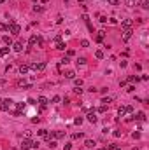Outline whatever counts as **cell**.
I'll return each mask as SVG.
<instances>
[{
  "instance_id": "cell-44",
  "label": "cell",
  "mask_w": 149,
  "mask_h": 150,
  "mask_svg": "<svg viewBox=\"0 0 149 150\" xmlns=\"http://www.w3.org/2000/svg\"><path fill=\"white\" fill-rule=\"evenodd\" d=\"M132 136H133V138H135V140H139V138H140V133H133V135H132Z\"/></svg>"
},
{
  "instance_id": "cell-27",
  "label": "cell",
  "mask_w": 149,
  "mask_h": 150,
  "mask_svg": "<svg viewBox=\"0 0 149 150\" xmlns=\"http://www.w3.org/2000/svg\"><path fill=\"white\" fill-rule=\"evenodd\" d=\"M107 4H110V5H119V0H107Z\"/></svg>"
},
{
  "instance_id": "cell-35",
  "label": "cell",
  "mask_w": 149,
  "mask_h": 150,
  "mask_svg": "<svg viewBox=\"0 0 149 150\" xmlns=\"http://www.w3.org/2000/svg\"><path fill=\"white\" fill-rule=\"evenodd\" d=\"M74 122H76L77 126H79V124H83V117H77V119H76V120H74Z\"/></svg>"
},
{
  "instance_id": "cell-41",
  "label": "cell",
  "mask_w": 149,
  "mask_h": 150,
  "mask_svg": "<svg viewBox=\"0 0 149 150\" xmlns=\"http://www.w3.org/2000/svg\"><path fill=\"white\" fill-rule=\"evenodd\" d=\"M63 148H65V150H70V148H72V143H65V147H63Z\"/></svg>"
},
{
  "instance_id": "cell-12",
  "label": "cell",
  "mask_w": 149,
  "mask_h": 150,
  "mask_svg": "<svg viewBox=\"0 0 149 150\" xmlns=\"http://www.w3.org/2000/svg\"><path fill=\"white\" fill-rule=\"evenodd\" d=\"M2 40H4V44H5L7 47H11V45H12V40H11V37L4 35V37H2Z\"/></svg>"
},
{
  "instance_id": "cell-28",
  "label": "cell",
  "mask_w": 149,
  "mask_h": 150,
  "mask_svg": "<svg viewBox=\"0 0 149 150\" xmlns=\"http://www.w3.org/2000/svg\"><path fill=\"white\" fill-rule=\"evenodd\" d=\"M74 84H76L77 87H81V86H83V80H81V79H74Z\"/></svg>"
},
{
  "instance_id": "cell-13",
  "label": "cell",
  "mask_w": 149,
  "mask_h": 150,
  "mask_svg": "<svg viewBox=\"0 0 149 150\" xmlns=\"http://www.w3.org/2000/svg\"><path fill=\"white\" fill-rule=\"evenodd\" d=\"M37 40H39V35H32L28 42H30V45H37Z\"/></svg>"
},
{
  "instance_id": "cell-40",
  "label": "cell",
  "mask_w": 149,
  "mask_h": 150,
  "mask_svg": "<svg viewBox=\"0 0 149 150\" xmlns=\"http://www.w3.org/2000/svg\"><path fill=\"white\" fill-rule=\"evenodd\" d=\"M110 150H121V147H118V145H110Z\"/></svg>"
},
{
  "instance_id": "cell-46",
  "label": "cell",
  "mask_w": 149,
  "mask_h": 150,
  "mask_svg": "<svg viewBox=\"0 0 149 150\" xmlns=\"http://www.w3.org/2000/svg\"><path fill=\"white\" fill-rule=\"evenodd\" d=\"M102 150H110V145H109V147H105V148H102Z\"/></svg>"
},
{
  "instance_id": "cell-14",
  "label": "cell",
  "mask_w": 149,
  "mask_h": 150,
  "mask_svg": "<svg viewBox=\"0 0 149 150\" xmlns=\"http://www.w3.org/2000/svg\"><path fill=\"white\" fill-rule=\"evenodd\" d=\"M28 70H30V66H28V65H21V66H20V73H21V75L28 73Z\"/></svg>"
},
{
  "instance_id": "cell-49",
  "label": "cell",
  "mask_w": 149,
  "mask_h": 150,
  "mask_svg": "<svg viewBox=\"0 0 149 150\" xmlns=\"http://www.w3.org/2000/svg\"><path fill=\"white\" fill-rule=\"evenodd\" d=\"M0 101H2V98H0Z\"/></svg>"
},
{
  "instance_id": "cell-15",
  "label": "cell",
  "mask_w": 149,
  "mask_h": 150,
  "mask_svg": "<svg viewBox=\"0 0 149 150\" xmlns=\"http://www.w3.org/2000/svg\"><path fill=\"white\" fill-rule=\"evenodd\" d=\"M104 37H105V31L100 30V31L97 33V42H102V40H104Z\"/></svg>"
},
{
  "instance_id": "cell-30",
  "label": "cell",
  "mask_w": 149,
  "mask_h": 150,
  "mask_svg": "<svg viewBox=\"0 0 149 150\" xmlns=\"http://www.w3.org/2000/svg\"><path fill=\"white\" fill-rule=\"evenodd\" d=\"M42 11H44V9H42L41 5H35V7H33V12H42Z\"/></svg>"
},
{
  "instance_id": "cell-29",
  "label": "cell",
  "mask_w": 149,
  "mask_h": 150,
  "mask_svg": "<svg viewBox=\"0 0 149 150\" xmlns=\"http://www.w3.org/2000/svg\"><path fill=\"white\" fill-rule=\"evenodd\" d=\"M0 31H7V25L5 23H0Z\"/></svg>"
},
{
  "instance_id": "cell-36",
  "label": "cell",
  "mask_w": 149,
  "mask_h": 150,
  "mask_svg": "<svg viewBox=\"0 0 149 150\" xmlns=\"http://www.w3.org/2000/svg\"><path fill=\"white\" fill-rule=\"evenodd\" d=\"M140 5H142V9H149V2H142Z\"/></svg>"
},
{
  "instance_id": "cell-43",
  "label": "cell",
  "mask_w": 149,
  "mask_h": 150,
  "mask_svg": "<svg viewBox=\"0 0 149 150\" xmlns=\"http://www.w3.org/2000/svg\"><path fill=\"white\" fill-rule=\"evenodd\" d=\"M56 147V141H49V148H54Z\"/></svg>"
},
{
  "instance_id": "cell-42",
  "label": "cell",
  "mask_w": 149,
  "mask_h": 150,
  "mask_svg": "<svg viewBox=\"0 0 149 150\" xmlns=\"http://www.w3.org/2000/svg\"><path fill=\"white\" fill-rule=\"evenodd\" d=\"M100 21L102 23H107V16H100Z\"/></svg>"
},
{
  "instance_id": "cell-19",
  "label": "cell",
  "mask_w": 149,
  "mask_h": 150,
  "mask_svg": "<svg viewBox=\"0 0 149 150\" xmlns=\"http://www.w3.org/2000/svg\"><path fill=\"white\" fill-rule=\"evenodd\" d=\"M65 47H67V45H65V42H62V40H60V42H56V49H60V51H65Z\"/></svg>"
},
{
  "instance_id": "cell-6",
  "label": "cell",
  "mask_w": 149,
  "mask_h": 150,
  "mask_svg": "<svg viewBox=\"0 0 149 150\" xmlns=\"http://www.w3.org/2000/svg\"><path fill=\"white\" fill-rule=\"evenodd\" d=\"M37 135L42 136V138H46V140H51V135L47 133V129H39V131H37Z\"/></svg>"
},
{
  "instance_id": "cell-38",
  "label": "cell",
  "mask_w": 149,
  "mask_h": 150,
  "mask_svg": "<svg viewBox=\"0 0 149 150\" xmlns=\"http://www.w3.org/2000/svg\"><path fill=\"white\" fill-rule=\"evenodd\" d=\"M51 101H53V103H58V101H60V96H53Z\"/></svg>"
},
{
  "instance_id": "cell-45",
  "label": "cell",
  "mask_w": 149,
  "mask_h": 150,
  "mask_svg": "<svg viewBox=\"0 0 149 150\" xmlns=\"http://www.w3.org/2000/svg\"><path fill=\"white\" fill-rule=\"evenodd\" d=\"M126 2V5H133V0H125Z\"/></svg>"
},
{
  "instance_id": "cell-33",
  "label": "cell",
  "mask_w": 149,
  "mask_h": 150,
  "mask_svg": "<svg viewBox=\"0 0 149 150\" xmlns=\"http://www.w3.org/2000/svg\"><path fill=\"white\" fill-rule=\"evenodd\" d=\"M110 101H112V100H110V98H104V100H102V103H104V105H109Z\"/></svg>"
},
{
  "instance_id": "cell-10",
  "label": "cell",
  "mask_w": 149,
  "mask_h": 150,
  "mask_svg": "<svg viewBox=\"0 0 149 150\" xmlns=\"http://www.w3.org/2000/svg\"><path fill=\"white\" fill-rule=\"evenodd\" d=\"M37 103H39L41 106H46V105L49 103V100H47L46 96H39V100H37Z\"/></svg>"
},
{
  "instance_id": "cell-11",
  "label": "cell",
  "mask_w": 149,
  "mask_h": 150,
  "mask_svg": "<svg viewBox=\"0 0 149 150\" xmlns=\"http://www.w3.org/2000/svg\"><path fill=\"white\" fill-rule=\"evenodd\" d=\"M65 79H70V80H74V79H76V72L67 70V72H65Z\"/></svg>"
},
{
  "instance_id": "cell-5",
  "label": "cell",
  "mask_w": 149,
  "mask_h": 150,
  "mask_svg": "<svg viewBox=\"0 0 149 150\" xmlns=\"http://www.w3.org/2000/svg\"><path fill=\"white\" fill-rule=\"evenodd\" d=\"M28 148H32V140L25 138V140L21 141V150H28Z\"/></svg>"
},
{
  "instance_id": "cell-37",
  "label": "cell",
  "mask_w": 149,
  "mask_h": 150,
  "mask_svg": "<svg viewBox=\"0 0 149 150\" xmlns=\"http://www.w3.org/2000/svg\"><path fill=\"white\" fill-rule=\"evenodd\" d=\"M126 91H128V92H133V91H135V86H128Z\"/></svg>"
},
{
  "instance_id": "cell-26",
  "label": "cell",
  "mask_w": 149,
  "mask_h": 150,
  "mask_svg": "<svg viewBox=\"0 0 149 150\" xmlns=\"http://www.w3.org/2000/svg\"><path fill=\"white\" fill-rule=\"evenodd\" d=\"M72 138H74V140H79V138H83V133H74Z\"/></svg>"
},
{
  "instance_id": "cell-34",
  "label": "cell",
  "mask_w": 149,
  "mask_h": 150,
  "mask_svg": "<svg viewBox=\"0 0 149 150\" xmlns=\"http://www.w3.org/2000/svg\"><path fill=\"white\" fill-rule=\"evenodd\" d=\"M81 45H83V47H88V45H89V42L84 39V40H81Z\"/></svg>"
},
{
  "instance_id": "cell-23",
  "label": "cell",
  "mask_w": 149,
  "mask_h": 150,
  "mask_svg": "<svg viewBox=\"0 0 149 150\" xmlns=\"http://www.w3.org/2000/svg\"><path fill=\"white\" fill-rule=\"evenodd\" d=\"M125 114H126V108H125V106H121V108L118 110V115H119V117H123Z\"/></svg>"
},
{
  "instance_id": "cell-32",
  "label": "cell",
  "mask_w": 149,
  "mask_h": 150,
  "mask_svg": "<svg viewBox=\"0 0 149 150\" xmlns=\"http://www.w3.org/2000/svg\"><path fill=\"white\" fill-rule=\"evenodd\" d=\"M18 110H20V112L25 110V103H23V101H21V103H18Z\"/></svg>"
},
{
  "instance_id": "cell-9",
  "label": "cell",
  "mask_w": 149,
  "mask_h": 150,
  "mask_svg": "<svg viewBox=\"0 0 149 150\" xmlns=\"http://www.w3.org/2000/svg\"><path fill=\"white\" fill-rule=\"evenodd\" d=\"M12 49H14L16 52H21V51H23V42H14V44H12Z\"/></svg>"
},
{
  "instance_id": "cell-20",
  "label": "cell",
  "mask_w": 149,
  "mask_h": 150,
  "mask_svg": "<svg viewBox=\"0 0 149 150\" xmlns=\"http://www.w3.org/2000/svg\"><path fill=\"white\" fill-rule=\"evenodd\" d=\"M7 52H9V47H2V49H0V58H4Z\"/></svg>"
},
{
  "instance_id": "cell-31",
  "label": "cell",
  "mask_w": 149,
  "mask_h": 150,
  "mask_svg": "<svg viewBox=\"0 0 149 150\" xmlns=\"http://www.w3.org/2000/svg\"><path fill=\"white\" fill-rule=\"evenodd\" d=\"M77 65H86V58H79L77 60Z\"/></svg>"
},
{
  "instance_id": "cell-1",
  "label": "cell",
  "mask_w": 149,
  "mask_h": 150,
  "mask_svg": "<svg viewBox=\"0 0 149 150\" xmlns=\"http://www.w3.org/2000/svg\"><path fill=\"white\" fill-rule=\"evenodd\" d=\"M7 30H9V33H12V35H20L21 26L18 25L14 19H9V23H7Z\"/></svg>"
},
{
  "instance_id": "cell-48",
  "label": "cell",
  "mask_w": 149,
  "mask_h": 150,
  "mask_svg": "<svg viewBox=\"0 0 149 150\" xmlns=\"http://www.w3.org/2000/svg\"><path fill=\"white\" fill-rule=\"evenodd\" d=\"M4 2H5V0H0V4H4Z\"/></svg>"
},
{
  "instance_id": "cell-22",
  "label": "cell",
  "mask_w": 149,
  "mask_h": 150,
  "mask_svg": "<svg viewBox=\"0 0 149 150\" xmlns=\"http://www.w3.org/2000/svg\"><path fill=\"white\" fill-rule=\"evenodd\" d=\"M68 63H70V60H68V58H67V56H65V58H63L62 61H60V68H62L63 65H68Z\"/></svg>"
},
{
  "instance_id": "cell-4",
  "label": "cell",
  "mask_w": 149,
  "mask_h": 150,
  "mask_svg": "<svg viewBox=\"0 0 149 150\" xmlns=\"http://www.w3.org/2000/svg\"><path fill=\"white\" fill-rule=\"evenodd\" d=\"M86 119H88V122H91V124H95L98 119H97V114H95V110H89L88 112V115H86Z\"/></svg>"
},
{
  "instance_id": "cell-17",
  "label": "cell",
  "mask_w": 149,
  "mask_h": 150,
  "mask_svg": "<svg viewBox=\"0 0 149 150\" xmlns=\"http://www.w3.org/2000/svg\"><path fill=\"white\" fill-rule=\"evenodd\" d=\"M84 145H86L88 148H95V141H93V140H86Z\"/></svg>"
},
{
  "instance_id": "cell-39",
  "label": "cell",
  "mask_w": 149,
  "mask_h": 150,
  "mask_svg": "<svg viewBox=\"0 0 149 150\" xmlns=\"http://www.w3.org/2000/svg\"><path fill=\"white\" fill-rule=\"evenodd\" d=\"M32 148H39V141H32Z\"/></svg>"
},
{
  "instance_id": "cell-47",
  "label": "cell",
  "mask_w": 149,
  "mask_h": 150,
  "mask_svg": "<svg viewBox=\"0 0 149 150\" xmlns=\"http://www.w3.org/2000/svg\"><path fill=\"white\" fill-rule=\"evenodd\" d=\"M79 2H81V4H84V2H86V0H79Z\"/></svg>"
},
{
  "instance_id": "cell-7",
  "label": "cell",
  "mask_w": 149,
  "mask_h": 150,
  "mask_svg": "<svg viewBox=\"0 0 149 150\" xmlns=\"http://www.w3.org/2000/svg\"><path fill=\"white\" fill-rule=\"evenodd\" d=\"M121 26H123L125 30H128V28L133 26V21H132V19H123V21H121Z\"/></svg>"
},
{
  "instance_id": "cell-24",
  "label": "cell",
  "mask_w": 149,
  "mask_h": 150,
  "mask_svg": "<svg viewBox=\"0 0 149 150\" xmlns=\"http://www.w3.org/2000/svg\"><path fill=\"white\" fill-rule=\"evenodd\" d=\"M98 112H100V114H105V112H107V105H102V106H98Z\"/></svg>"
},
{
  "instance_id": "cell-3",
  "label": "cell",
  "mask_w": 149,
  "mask_h": 150,
  "mask_svg": "<svg viewBox=\"0 0 149 150\" xmlns=\"http://www.w3.org/2000/svg\"><path fill=\"white\" fill-rule=\"evenodd\" d=\"M11 105H12V100H2V101H0V110H2V112H7L9 108H11Z\"/></svg>"
},
{
  "instance_id": "cell-16",
  "label": "cell",
  "mask_w": 149,
  "mask_h": 150,
  "mask_svg": "<svg viewBox=\"0 0 149 150\" xmlns=\"http://www.w3.org/2000/svg\"><path fill=\"white\" fill-rule=\"evenodd\" d=\"M133 119H137V120H144V119H146L144 112H137V115H133Z\"/></svg>"
},
{
  "instance_id": "cell-2",
  "label": "cell",
  "mask_w": 149,
  "mask_h": 150,
  "mask_svg": "<svg viewBox=\"0 0 149 150\" xmlns=\"http://www.w3.org/2000/svg\"><path fill=\"white\" fill-rule=\"evenodd\" d=\"M46 66H47V65H46L44 61H41V63H33V65H30V68H32V70H35V72H44V70H46Z\"/></svg>"
},
{
  "instance_id": "cell-8",
  "label": "cell",
  "mask_w": 149,
  "mask_h": 150,
  "mask_svg": "<svg viewBox=\"0 0 149 150\" xmlns=\"http://www.w3.org/2000/svg\"><path fill=\"white\" fill-rule=\"evenodd\" d=\"M132 33H133V30H132V28L125 30V31H123V40H125V42H126V40H130V37H132Z\"/></svg>"
},
{
  "instance_id": "cell-25",
  "label": "cell",
  "mask_w": 149,
  "mask_h": 150,
  "mask_svg": "<svg viewBox=\"0 0 149 150\" xmlns=\"http://www.w3.org/2000/svg\"><path fill=\"white\" fill-rule=\"evenodd\" d=\"M125 108H126V114H133V106L132 105H126Z\"/></svg>"
},
{
  "instance_id": "cell-18",
  "label": "cell",
  "mask_w": 149,
  "mask_h": 150,
  "mask_svg": "<svg viewBox=\"0 0 149 150\" xmlns=\"http://www.w3.org/2000/svg\"><path fill=\"white\" fill-rule=\"evenodd\" d=\"M53 136L60 140V138H63V136H65V133H63V131H56V133H53Z\"/></svg>"
},
{
  "instance_id": "cell-21",
  "label": "cell",
  "mask_w": 149,
  "mask_h": 150,
  "mask_svg": "<svg viewBox=\"0 0 149 150\" xmlns=\"http://www.w3.org/2000/svg\"><path fill=\"white\" fill-rule=\"evenodd\" d=\"M95 58H97V60H102V58H104V51H100V49H98V51L95 52Z\"/></svg>"
}]
</instances>
